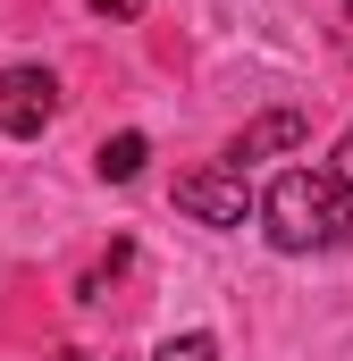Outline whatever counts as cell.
<instances>
[{
	"label": "cell",
	"mask_w": 353,
	"mask_h": 361,
	"mask_svg": "<svg viewBox=\"0 0 353 361\" xmlns=\"http://www.w3.org/2000/svg\"><path fill=\"white\" fill-rule=\"evenodd\" d=\"M261 227L277 252H328V244L353 235V193L328 169H286L261 193Z\"/></svg>",
	"instance_id": "1"
},
{
	"label": "cell",
	"mask_w": 353,
	"mask_h": 361,
	"mask_svg": "<svg viewBox=\"0 0 353 361\" xmlns=\"http://www.w3.org/2000/svg\"><path fill=\"white\" fill-rule=\"evenodd\" d=\"M176 210L185 219H202V227H244V210H253V177L244 169H193V177H176Z\"/></svg>",
	"instance_id": "2"
},
{
	"label": "cell",
	"mask_w": 353,
	"mask_h": 361,
	"mask_svg": "<svg viewBox=\"0 0 353 361\" xmlns=\"http://www.w3.org/2000/svg\"><path fill=\"white\" fill-rule=\"evenodd\" d=\"M51 109H59V76L51 68H0V135L34 143L51 126Z\"/></svg>",
	"instance_id": "3"
},
{
	"label": "cell",
	"mask_w": 353,
	"mask_h": 361,
	"mask_svg": "<svg viewBox=\"0 0 353 361\" xmlns=\"http://www.w3.org/2000/svg\"><path fill=\"white\" fill-rule=\"evenodd\" d=\"M303 143V118L294 109H269V118H253L236 143H227V169H244V160H261V152H294Z\"/></svg>",
	"instance_id": "4"
},
{
	"label": "cell",
	"mask_w": 353,
	"mask_h": 361,
	"mask_svg": "<svg viewBox=\"0 0 353 361\" xmlns=\"http://www.w3.org/2000/svg\"><path fill=\"white\" fill-rule=\"evenodd\" d=\"M143 160H152V143H143V135H109V143L92 152V169H101L109 185H135V177H143Z\"/></svg>",
	"instance_id": "5"
},
{
	"label": "cell",
	"mask_w": 353,
	"mask_h": 361,
	"mask_svg": "<svg viewBox=\"0 0 353 361\" xmlns=\"http://www.w3.org/2000/svg\"><path fill=\"white\" fill-rule=\"evenodd\" d=\"M152 361H219V345H210V336H169Z\"/></svg>",
	"instance_id": "6"
},
{
	"label": "cell",
	"mask_w": 353,
	"mask_h": 361,
	"mask_svg": "<svg viewBox=\"0 0 353 361\" xmlns=\"http://www.w3.org/2000/svg\"><path fill=\"white\" fill-rule=\"evenodd\" d=\"M328 177H337V185H345V193H353V135H345V143H337V160H328Z\"/></svg>",
	"instance_id": "7"
},
{
	"label": "cell",
	"mask_w": 353,
	"mask_h": 361,
	"mask_svg": "<svg viewBox=\"0 0 353 361\" xmlns=\"http://www.w3.org/2000/svg\"><path fill=\"white\" fill-rule=\"evenodd\" d=\"M92 8H101V17H126V8H135V0H92Z\"/></svg>",
	"instance_id": "8"
},
{
	"label": "cell",
	"mask_w": 353,
	"mask_h": 361,
	"mask_svg": "<svg viewBox=\"0 0 353 361\" xmlns=\"http://www.w3.org/2000/svg\"><path fill=\"white\" fill-rule=\"evenodd\" d=\"M345 59H353V8H345Z\"/></svg>",
	"instance_id": "9"
},
{
	"label": "cell",
	"mask_w": 353,
	"mask_h": 361,
	"mask_svg": "<svg viewBox=\"0 0 353 361\" xmlns=\"http://www.w3.org/2000/svg\"><path fill=\"white\" fill-rule=\"evenodd\" d=\"M59 361H109V353H59Z\"/></svg>",
	"instance_id": "10"
}]
</instances>
